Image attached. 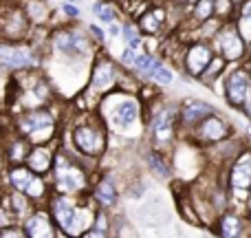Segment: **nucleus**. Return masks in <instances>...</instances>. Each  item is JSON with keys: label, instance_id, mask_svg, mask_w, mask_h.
<instances>
[{"label": "nucleus", "instance_id": "obj_2", "mask_svg": "<svg viewBox=\"0 0 251 238\" xmlns=\"http://www.w3.org/2000/svg\"><path fill=\"white\" fill-rule=\"evenodd\" d=\"M53 179H55L57 192L62 194H77V192L86 190L88 185L86 172L64 155H57L53 159Z\"/></svg>", "mask_w": 251, "mask_h": 238}, {"label": "nucleus", "instance_id": "obj_40", "mask_svg": "<svg viewBox=\"0 0 251 238\" xmlns=\"http://www.w3.org/2000/svg\"><path fill=\"white\" fill-rule=\"evenodd\" d=\"M174 2H176V4H194L196 0H174Z\"/></svg>", "mask_w": 251, "mask_h": 238}, {"label": "nucleus", "instance_id": "obj_23", "mask_svg": "<svg viewBox=\"0 0 251 238\" xmlns=\"http://www.w3.org/2000/svg\"><path fill=\"white\" fill-rule=\"evenodd\" d=\"M218 225H221L218 227V234L221 236H238V234H243V221H240L238 216H234V214H225Z\"/></svg>", "mask_w": 251, "mask_h": 238}, {"label": "nucleus", "instance_id": "obj_19", "mask_svg": "<svg viewBox=\"0 0 251 238\" xmlns=\"http://www.w3.org/2000/svg\"><path fill=\"white\" fill-rule=\"evenodd\" d=\"M165 22V9L163 7H152L139 18V29L141 33L156 35L161 31V25Z\"/></svg>", "mask_w": 251, "mask_h": 238}, {"label": "nucleus", "instance_id": "obj_22", "mask_svg": "<svg viewBox=\"0 0 251 238\" xmlns=\"http://www.w3.org/2000/svg\"><path fill=\"white\" fill-rule=\"evenodd\" d=\"M95 199L100 201L104 208H113V205L117 203V190H115V185L110 181H101L100 185L95 187Z\"/></svg>", "mask_w": 251, "mask_h": 238}, {"label": "nucleus", "instance_id": "obj_35", "mask_svg": "<svg viewBox=\"0 0 251 238\" xmlns=\"http://www.w3.org/2000/svg\"><path fill=\"white\" fill-rule=\"evenodd\" d=\"M25 234V230H0V236H22Z\"/></svg>", "mask_w": 251, "mask_h": 238}, {"label": "nucleus", "instance_id": "obj_16", "mask_svg": "<svg viewBox=\"0 0 251 238\" xmlns=\"http://www.w3.org/2000/svg\"><path fill=\"white\" fill-rule=\"evenodd\" d=\"M181 124L187 126V128H194L199 121H203L207 115L214 113V108L209 104H205V102L201 100H187L185 104L181 106Z\"/></svg>", "mask_w": 251, "mask_h": 238}, {"label": "nucleus", "instance_id": "obj_27", "mask_svg": "<svg viewBox=\"0 0 251 238\" xmlns=\"http://www.w3.org/2000/svg\"><path fill=\"white\" fill-rule=\"evenodd\" d=\"M148 161H150L152 170H154L156 174H161V177H168L170 174V165H168V161L163 159V155H159V152H150Z\"/></svg>", "mask_w": 251, "mask_h": 238}, {"label": "nucleus", "instance_id": "obj_6", "mask_svg": "<svg viewBox=\"0 0 251 238\" xmlns=\"http://www.w3.org/2000/svg\"><path fill=\"white\" fill-rule=\"evenodd\" d=\"M51 212L55 223L66 232V234H75V225L79 223L77 205L73 199H69L66 194H53L51 196Z\"/></svg>", "mask_w": 251, "mask_h": 238}, {"label": "nucleus", "instance_id": "obj_32", "mask_svg": "<svg viewBox=\"0 0 251 238\" xmlns=\"http://www.w3.org/2000/svg\"><path fill=\"white\" fill-rule=\"evenodd\" d=\"M124 35H126V40H128V44L130 47H137L139 49V44H141V35H139V29L134 25H124Z\"/></svg>", "mask_w": 251, "mask_h": 238}, {"label": "nucleus", "instance_id": "obj_30", "mask_svg": "<svg viewBox=\"0 0 251 238\" xmlns=\"http://www.w3.org/2000/svg\"><path fill=\"white\" fill-rule=\"evenodd\" d=\"M236 29L243 35L245 42H251V16H243V13H240L238 22H236Z\"/></svg>", "mask_w": 251, "mask_h": 238}, {"label": "nucleus", "instance_id": "obj_38", "mask_svg": "<svg viewBox=\"0 0 251 238\" xmlns=\"http://www.w3.org/2000/svg\"><path fill=\"white\" fill-rule=\"evenodd\" d=\"M243 108H245V115L251 119V91H249V95H247V100H245V104H243Z\"/></svg>", "mask_w": 251, "mask_h": 238}, {"label": "nucleus", "instance_id": "obj_7", "mask_svg": "<svg viewBox=\"0 0 251 238\" xmlns=\"http://www.w3.org/2000/svg\"><path fill=\"white\" fill-rule=\"evenodd\" d=\"M251 91V73L247 69H236L227 75L225 79V95L229 106L234 108H243L245 100H247Z\"/></svg>", "mask_w": 251, "mask_h": 238}, {"label": "nucleus", "instance_id": "obj_29", "mask_svg": "<svg viewBox=\"0 0 251 238\" xmlns=\"http://www.w3.org/2000/svg\"><path fill=\"white\" fill-rule=\"evenodd\" d=\"M95 13H97V18H100L101 22H106V25H110V22L115 20V9L110 7V4H106V2L95 4Z\"/></svg>", "mask_w": 251, "mask_h": 238}, {"label": "nucleus", "instance_id": "obj_4", "mask_svg": "<svg viewBox=\"0 0 251 238\" xmlns=\"http://www.w3.org/2000/svg\"><path fill=\"white\" fill-rule=\"evenodd\" d=\"M178 119H181V113L174 106H163L154 115V119H152V139H154L156 148H165L168 143H172Z\"/></svg>", "mask_w": 251, "mask_h": 238}, {"label": "nucleus", "instance_id": "obj_15", "mask_svg": "<svg viewBox=\"0 0 251 238\" xmlns=\"http://www.w3.org/2000/svg\"><path fill=\"white\" fill-rule=\"evenodd\" d=\"M47 126H53V115L44 108H31L29 113L18 117V128H20V132L26 134V137L40 128H47Z\"/></svg>", "mask_w": 251, "mask_h": 238}, {"label": "nucleus", "instance_id": "obj_3", "mask_svg": "<svg viewBox=\"0 0 251 238\" xmlns=\"http://www.w3.org/2000/svg\"><path fill=\"white\" fill-rule=\"evenodd\" d=\"M73 146L84 157H100L106 150V134L100 126L84 121L73 128Z\"/></svg>", "mask_w": 251, "mask_h": 238}, {"label": "nucleus", "instance_id": "obj_9", "mask_svg": "<svg viewBox=\"0 0 251 238\" xmlns=\"http://www.w3.org/2000/svg\"><path fill=\"white\" fill-rule=\"evenodd\" d=\"M53 44L60 53H66L71 57H77V55H84L88 51V42L79 31L75 29H64V31H57L55 38H53Z\"/></svg>", "mask_w": 251, "mask_h": 238}, {"label": "nucleus", "instance_id": "obj_37", "mask_svg": "<svg viewBox=\"0 0 251 238\" xmlns=\"http://www.w3.org/2000/svg\"><path fill=\"white\" fill-rule=\"evenodd\" d=\"M108 26H110V31H108V33H110V38H115V35H119V31H122V26H119V25H117V22H115V20L110 22Z\"/></svg>", "mask_w": 251, "mask_h": 238}, {"label": "nucleus", "instance_id": "obj_25", "mask_svg": "<svg viewBox=\"0 0 251 238\" xmlns=\"http://www.w3.org/2000/svg\"><path fill=\"white\" fill-rule=\"evenodd\" d=\"M146 79H154L156 84H161V86H165V84H170L174 79V75H172V71H168L165 66H161L159 62H156V66L148 73V78Z\"/></svg>", "mask_w": 251, "mask_h": 238}, {"label": "nucleus", "instance_id": "obj_24", "mask_svg": "<svg viewBox=\"0 0 251 238\" xmlns=\"http://www.w3.org/2000/svg\"><path fill=\"white\" fill-rule=\"evenodd\" d=\"M26 155H29V143H26L25 139H16V141L7 148V157H4V159L11 161V163H22V161L26 159Z\"/></svg>", "mask_w": 251, "mask_h": 238}, {"label": "nucleus", "instance_id": "obj_39", "mask_svg": "<svg viewBox=\"0 0 251 238\" xmlns=\"http://www.w3.org/2000/svg\"><path fill=\"white\" fill-rule=\"evenodd\" d=\"M88 31H91V33H93V35H95V38H97V40H104V33H101V29H100V26L91 25V29H88Z\"/></svg>", "mask_w": 251, "mask_h": 238}, {"label": "nucleus", "instance_id": "obj_31", "mask_svg": "<svg viewBox=\"0 0 251 238\" xmlns=\"http://www.w3.org/2000/svg\"><path fill=\"white\" fill-rule=\"evenodd\" d=\"M26 13H29L31 18H35L38 22H42L44 18H47V7H44V2H40V0H31Z\"/></svg>", "mask_w": 251, "mask_h": 238}, {"label": "nucleus", "instance_id": "obj_41", "mask_svg": "<svg viewBox=\"0 0 251 238\" xmlns=\"http://www.w3.org/2000/svg\"><path fill=\"white\" fill-rule=\"evenodd\" d=\"M229 2H231V7H240V4H243L245 0H229Z\"/></svg>", "mask_w": 251, "mask_h": 238}, {"label": "nucleus", "instance_id": "obj_10", "mask_svg": "<svg viewBox=\"0 0 251 238\" xmlns=\"http://www.w3.org/2000/svg\"><path fill=\"white\" fill-rule=\"evenodd\" d=\"M0 64L9 69H29L35 64V55L20 44H0Z\"/></svg>", "mask_w": 251, "mask_h": 238}, {"label": "nucleus", "instance_id": "obj_33", "mask_svg": "<svg viewBox=\"0 0 251 238\" xmlns=\"http://www.w3.org/2000/svg\"><path fill=\"white\" fill-rule=\"evenodd\" d=\"M134 60H137V47H126V51L122 53V62L126 66H132L134 64Z\"/></svg>", "mask_w": 251, "mask_h": 238}, {"label": "nucleus", "instance_id": "obj_1", "mask_svg": "<svg viewBox=\"0 0 251 238\" xmlns=\"http://www.w3.org/2000/svg\"><path fill=\"white\" fill-rule=\"evenodd\" d=\"M104 117L106 126L115 132H126L130 130L139 119V102L130 95H110L104 102Z\"/></svg>", "mask_w": 251, "mask_h": 238}, {"label": "nucleus", "instance_id": "obj_18", "mask_svg": "<svg viewBox=\"0 0 251 238\" xmlns=\"http://www.w3.org/2000/svg\"><path fill=\"white\" fill-rule=\"evenodd\" d=\"M25 234L26 236H38V238H42V236H55V230H53V225H51V218L47 216L44 212H35V214H31L29 216V221L25 223Z\"/></svg>", "mask_w": 251, "mask_h": 238}, {"label": "nucleus", "instance_id": "obj_14", "mask_svg": "<svg viewBox=\"0 0 251 238\" xmlns=\"http://www.w3.org/2000/svg\"><path fill=\"white\" fill-rule=\"evenodd\" d=\"M115 79H117V73H115V66L110 60H100L95 66H93L91 73V88L97 93H106L115 86Z\"/></svg>", "mask_w": 251, "mask_h": 238}, {"label": "nucleus", "instance_id": "obj_13", "mask_svg": "<svg viewBox=\"0 0 251 238\" xmlns=\"http://www.w3.org/2000/svg\"><path fill=\"white\" fill-rule=\"evenodd\" d=\"M26 29H29V18L20 9H13L0 16V33L7 40H22L26 35Z\"/></svg>", "mask_w": 251, "mask_h": 238}, {"label": "nucleus", "instance_id": "obj_11", "mask_svg": "<svg viewBox=\"0 0 251 238\" xmlns=\"http://www.w3.org/2000/svg\"><path fill=\"white\" fill-rule=\"evenodd\" d=\"M212 57H214V51H212L209 44H205V42L192 44V47L185 51V69H187V73L194 75V78H201L203 71L207 69V64L212 62Z\"/></svg>", "mask_w": 251, "mask_h": 238}, {"label": "nucleus", "instance_id": "obj_17", "mask_svg": "<svg viewBox=\"0 0 251 238\" xmlns=\"http://www.w3.org/2000/svg\"><path fill=\"white\" fill-rule=\"evenodd\" d=\"M25 161H26V165H29L33 172L44 174V172H49V170L53 168V152L49 150V148H44L42 143H38L33 150H29V155H26Z\"/></svg>", "mask_w": 251, "mask_h": 238}, {"label": "nucleus", "instance_id": "obj_36", "mask_svg": "<svg viewBox=\"0 0 251 238\" xmlns=\"http://www.w3.org/2000/svg\"><path fill=\"white\" fill-rule=\"evenodd\" d=\"M240 13H243V16H251V0H245V2L240 4Z\"/></svg>", "mask_w": 251, "mask_h": 238}, {"label": "nucleus", "instance_id": "obj_21", "mask_svg": "<svg viewBox=\"0 0 251 238\" xmlns=\"http://www.w3.org/2000/svg\"><path fill=\"white\" fill-rule=\"evenodd\" d=\"M216 13V2L214 0H196L192 7V20H196L199 25L212 20V16Z\"/></svg>", "mask_w": 251, "mask_h": 238}, {"label": "nucleus", "instance_id": "obj_8", "mask_svg": "<svg viewBox=\"0 0 251 238\" xmlns=\"http://www.w3.org/2000/svg\"><path fill=\"white\" fill-rule=\"evenodd\" d=\"M194 137H199L201 141L205 143H218V141H225L227 132H229V126L227 121H223V117H218L216 113L207 115L203 121L194 126Z\"/></svg>", "mask_w": 251, "mask_h": 238}, {"label": "nucleus", "instance_id": "obj_34", "mask_svg": "<svg viewBox=\"0 0 251 238\" xmlns=\"http://www.w3.org/2000/svg\"><path fill=\"white\" fill-rule=\"evenodd\" d=\"M64 11H66V16H73V18L79 16V9L75 4H64Z\"/></svg>", "mask_w": 251, "mask_h": 238}, {"label": "nucleus", "instance_id": "obj_26", "mask_svg": "<svg viewBox=\"0 0 251 238\" xmlns=\"http://www.w3.org/2000/svg\"><path fill=\"white\" fill-rule=\"evenodd\" d=\"M44 190H47V185H44V179L40 177V174H35V177L31 179V183L26 185L25 194L29 196V199H42V196H44Z\"/></svg>", "mask_w": 251, "mask_h": 238}, {"label": "nucleus", "instance_id": "obj_42", "mask_svg": "<svg viewBox=\"0 0 251 238\" xmlns=\"http://www.w3.org/2000/svg\"><path fill=\"white\" fill-rule=\"evenodd\" d=\"M2 163H4V157H2V152H0V170H2Z\"/></svg>", "mask_w": 251, "mask_h": 238}, {"label": "nucleus", "instance_id": "obj_28", "mask_svg": "<svg viewBox=\"0 0 251 238\" xmlns=\"http://www.w3.org/2000/svg\"><path fill=\"white\" fill-rule=\"evenodd\" d=\"M223 64H225V60H223L221 55H214V57H212V62L207 64V69L203 71V75H201V78H203V79H212V78H216V75L223 71Z\"/></svg>", "mask_w": 251, "mask_h": 238}, {"label": "nucleus", "instance_id": "obj_12", "mask_svg": "<svg viewBox=\"0 0 251 238\" xmlns=\"http://www.w3.org/2000/svg\"><path fill=\"white\" fill-rule=\"evenodd\" d=\"M229 187L238 194L251 187V152H240L229 170Z\"/></svg>", "mask_w": 251, "mask_h": 238}, {"label": "nucleus", "instance_id": "obj_20", "mask_svg": "<svg viewBox=\"0 0 251 238\" xmlns=\"http://www.w3.org/2000/svg\"><path fill=\"white\" fill-rule=\"evenodd\" d=\"M35 177V172L31 168H22V165H13L9 170V183L13 185V190L18 192H25L26 185L31 183V179Z\"/></svg>", "mask_w": 251, "mask_h": 238}, {"label": "nucleus", "instance_id": "obj_5", "mask_svg": "<svg viewBox=\"0 0 251 238\" xmlns=\"http://www.w3.org/2000/svg\"><path fill=\"white\" fill-rule=\"evenodd\" d=\"M216 47H218V53H221L223 60L234 62L245 55V40H243V35L238 33L234 22L221 26V31H216Z\"/></svg>", "mask_w": 251, "mask_h": 238}]
</instances>
